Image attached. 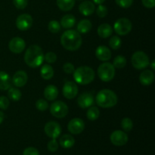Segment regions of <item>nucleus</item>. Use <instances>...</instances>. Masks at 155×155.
I'll return each mask as SVG.
<instances>
[{"mask_svg":"<svg viewBox=\"0 0 155 155\" xmlns=\"http://www.w3.org/2000/svg\"><path fill=\"white\" fill-rule=\"evenodd\" d=\"M61 43L68 51H77L83 43V39L77 30H68L63 33L61 37Z\"/></svg>","mask_w":155,"mask_h":155,"instance_id":"1","label":"nucleus"},{"mask_svg":"<svg viewBox=\"0 0 155 155\" xmlns=\"http://www.w3.org/2000/svg\"><path fill=\"white\" fill-rule=\"evenodd\" d=\"M25 63L33 68H39L44 61V54L42 49L36 45H30L24 54Z\"/></svg>","mask_w":155,"mask_h":155,"instance_id":"2","label":"nucleus"},{"mask_svg":"<svg viewBox=\"0 0 155 155\" xmlns=\"http://www.w3.org/2000/svg\"><path fill=\"white\" fill-rule=\"evenodd\" d=\"M118 98L115 92L110 89H104L99 91L95 97V102L102 108H110L115 106Z\"/></svg>","mask_w":155,"mask_h":155,"instance_id":"3","label":"nucleus"},{"mask_svg":"<svg viewBox=\"0 0 155 155\" xmlns=\"http://www.w3.org/2000/svg\"><path fill=\"white\" fill-rule=\"evenodd\" d=\"M74 78L78 84L87 85L92 83L95 79V72L89 67L82 66L74 71Z\"/></svg>","mask_w":155,"mask_h":155,"instance_id":"4","label":"nucleus"},{"mask_svg":"<svg viewBox=\"0 0 155 155\" xmlns=\"http://www.w3.org/2000/svg\"><path fill=\"white\" fill-rule=\"evenodd\" d=\"M98 74L102 81L110 82L114 77L115 68L111 63L104 62L98 67Z\"/></svg>","mask_w":155,"mask_h":155,"instance_id":"5","label":"nucleus"},{"mask_svg":"<svg viewBox=\"0 0 155 155\" xmlns=\"http://www.w3.org/2000/svg\"><path fill=\"white\" fill-rule=\"evenodd\" d=\"M131 62L136 69L143 70L149 65L150 60L148 56L144 51H138L132 56Z\"/></svg>","mask_w":155,"mask_h":155,"instance_id":"6","label":"nucleus"},{"mask_svg":"<svg viewBox=\"0 0 155 155\" xmlns=\"http://www.w3.org/2000/svg\"><path fill=\"white\" fill-rule=\"evenodd\" d=\"M132 28H133L132 22L130 20L125 18L118 19L114 25V29L115 32L117 33V34L120 35V36L127 35L130 33Z\"/></svg>","mask_w":155,"mask_h":155,"instance_id":"7","label":"nucleus"},{"mask_svg":"<svg viewBox=\"0 0 155 155\" xmlns=\"http://www.w3.org/2000/svg\"><path fill=\"white\" fill-rule=\"evenodd\" d=\"M68 107L61 101H54L50 106V113L56 118H64L68 114Z\"/></svg>","mask_w":155,"mask_h":155,"instance_id":"8","label":"nucleus"},{"mask_svg":"<svg viewBox=\"0 0 155 155\" xmlns=\"http://www.w3.org/2000/svg\"><path fill=\"white\" fill-rule=\"evenodd\" d=\"M44 131L49 138L56 139L61 133V127L58 123L55 121H50L45 125Z\"/></svg>","mask_w":155,"mask_h":155,"instance_id":"9","label":"nucleus"},{"mask_svg":"<svg viewBox=\"0 0 155 155\" xmlns=\"http://www.w3.org/2000/svg\"><path fill=\"white\" fill-rule=\"evenodd\" d=\"M33 18L28 14H22L19 15L16 20V27L21 31L29 30L33 25Z\"/></svg>","mask_w":155,"mask_h":155,"instance_id":"10","label":"nucleus"},{"mask_svg":"<svg viewBox=\"0 0 155 155\" xmlns=\"http://www.w3.org/2000/svg\"><path fill=\"white\" fill-rule=\"evenodd\" d=\"M110 142L116 146L125 145L128 142V136L127 133L121 130H116L113 132L110 136Z\"/></svg>","mask_w":155,"mask_h":155,"instance_id":"11","label":"nucleus"},{"mask_svg":"<svg viewBox=\"0 0 155 155\" xmlns=\"http://www.w3.org/2000/svg\"><path fill=\"white\" fill-rule=\"evenodd\" d=\"M68 129L72 134H80L85 129L84 121L80 118H74L68 123Z\"/></svg>","mask_w":155,"mask_h":155,"instance_id":"12","label":"nucleus"},{"mask_svg":"<svg viewBox=\"0 0 155 155\" xmlns=\"http://www.w3.org/2000/svg\"><path fill=\"white\" fill-rule=\"evenodd\" d=\"M78 94V86L74 82L68 81L63 86V95L68 99H73Z\"/></svg>","mask_w":155,"mask_h":155,"instance_id":"13","label":"nucleus"},{"mask_svg":"<svg viewBox=\"0 0 155 155\" xmlns=\"http://www.w3.org/2000/svg\"><path fill=\"white\" fill-rule=\"evenodd\" d=\"M26 47V43L22 38L15 37L8 43V48L12 52L15 54H20L24 50Z\"/></svg>","mask_w":155,"mask_h":155,"instance_id":"14","label":"nucleus"},{"mask_svg":"<svg viewBox=\"0 0 155 155\" xmlns=\"http://www.w3.org/2000/svg\"><path fill=\"white\" fill-rule=\"evenodd\" d=\"M93 95L90 92H84L81 94L77 98V104L81 108L86 109L89 108L94 104Z\"/></svg>","mask_w":155,"mask_h":155,"instance_id":"15","label":"nucleus"},{"mask_svg":"<svg viewBox=\"0 0 155 155\" xmlns=\"http://www.w3.org/2000/svg\"><path fill=\"white\" fill-rule=\"evenodd\" d=\"M28 80V76L27 74L24 71H18L14 74L12 79V83L15 85L16 87H22L25 86L26 83Z\"/></svg>","mask_w":155,"mask_h":155,"instance_id":"16","label":"nucleus"},{"mask_svg":"<svg viewBox=\"0 0 155 155\" xmlns=\"http://www.w3.org/2000/svg\"><path fill=\"white\" fill-rule=\"evenodd\" d=\"M95 56L102 61H107L111 58V51L105 45H99L95 50Z\"/></svg>","mask_w":155,"mask_h":155,"instance_id":"17","label":"nucleus"},{"mask_svg":"<svg viewBox=\"0 0 155 155\" xmlns=\"http://www.w3.org/2000/svg\"><path fill=\"white\" fill-rule=\"evenodd\" d=\"M95 4L90 1H84L79 6V11L84 16H89L95 12Z\"/></svg>","mask_w":155,"mask_h":155,"instance_id":"18","label":"nucleus"},{"mask_svg":"<svg viewBox=\"0 0 155 155\" xmlns=\"http://www.w3.org/2000/svg\"><path fill=\"white\" fill-rule=\"evenodd\" d=\"M154 80V74L153 71L145 70L141 73L139 76V81L144 86H149L152 84Z\"/></svg>","mask_w":155,"mask_h":155,"instance_id":"19","label":"nucleus"},{"mask_svg":"<svg viewBox=\"0 0 155 155\" xmlns=\"http://www.w3.org/2000/svg\"><path fill=\"white\" fill-rule=\"evenodd\" d=\"M58 95V89L54 85L46 86L44 90V96L48 101H54Z\"/></svg>","mask_w":155,"mask_h":155,"instance_id":"20","label":"nucleus"},{"mask_svg":"<svg viewBox=\"0 0 155 155\" xmlns=\"http://www.w3.org/2000/svg\"><path fill=\"white\" fill-rule=\"evenodd\" d=\"M12 79L5 71H0V90H7L11 87Z\"/></svg>","mask_w":155,"mask_h":155,"instance_id":"21","label":"nucleus"},{"mask_svg":"<svg viewBox=\"0 0 155 155\" xmlns=\"http://www.w3.org/2000/svg\"><path fill=\"white\" fill-rule=\"evenodd\" d=\"M98 34L100 37L103 38V39H106V38L109 37L112 35L113 33V28L111 26L108 24H102L98 27Z\"/></svg>","mask_w":155,"mask_h":155,"instance_id":"22","label":"nucleus"},{"mask_svg":"<svg viewBox=\"0 0 155 155\" xmlns=\"http://www.w3.org/2000/svg\"><path fill=\"white\" fill-rule=\"evenodd\" d=\"M92 23L87 19H83L78 23L77 27V31L79 33H87L92 30Z\"/></svg>","mask_w":155,"mask_h":155,"instance_id":"23","label":"nucleus"},{"mask_svg":"<svg viewBox=\"0 0 155 155\" xmlns=\"http://www.w3.org/2000/svg\"><path fill=\"white\" fill-rule=\"evenodd\" d=\"M76 18L73 15H66L61 20V26L65 29H71L75 25Z\"/></svg>","mask_w":155,"mask_h":155,"instance_id":"24","label":"nucleus"},{"mask_svg":"<svg viewBox=\"0 0 155 155\" xmlns=\"http://www.w3.org/2000/svg\"><path fill=\"white\" fill-rule=\"evenodd\" d=\"M59 144L64 148H71L75 144V139L71 135L65 134L61 136L59 140Z\"/></svg>","mask_w":155,"mask_h":155,"instance_id":"25","label":"nucleus"},{"mask_svg":"<svg viewBox=\"0 0 155 155\" xmlns=\"http://www.w3.org/2000/svg\"><path fill=\"white\" fill-rule=\"evenodd\" d=\"M40 75L44 80H51L54 76V70L49 64L42 65L40 70Z\"/></svg>","mask_w":155,"mask_h":155,"instance_id":"26","label":"nucleus"},{"mask_svg":"<svg viewBox=\"0 0 155 155\" xmlns=\"http://www.w3.org/2000/svg\"><path fill=\"white\" fill-rule=\"evenodd\" d=\"M75 0H57V5L63 12H68L74 8Z\"/></svg>","mask_w":155,"mask_h":155,"instance_id":"27","label":"nucleus"},{"mask_svg":"<svg viewBox=\"0 0 155 155\" xmlns=\"http://www.w3.org/2000/svg\"><path fill=\"white\" fill-rule=\"evenodd\" d=\"M8 96L12 101H18L21 98L22 93L19 89L16 88H9L8 91Z\"/></svg>","mask_w":155,"mask_h":155,"instance_id":"28","label":"nucleus"},{"mask_svg":"<svg viewBox=\"0 0 155 155\" xmlns=\"http://www.w3.org/2000/svg\"><path fill=\"white\" fill-rule=\"evenodd\" d=\"M99 109L97 107H95V106H91V107H89V110H87V114H86L87 118L91 121L96 120L99 117Z\"/></svg>","mask_w":155,"mask_h":155,"instance_id":"29","label":"nucleus"},{"mask_svg":"<svg viewBox=\"0 0 155 155\" xmlns=\"http://www.w3.org/2000/svg\"><path fill=\"white\" fill-rule=\"evenodd\" d=\"M126 64H127V59L124 56L118 55L114 59L113 65L114 68L120 69V68H124Z\"/></svg>","mask_w":155,"mask_h":155,"instance_id":"30","label":"nucleus"},{"mask_svg":"<svg viewBox=\"0 0 155 155\" xmlns=\"http://www.w3.org/2000/svg\"><path fill=\"white\" fill-rule=\"evenodd\" d=\"M109 45L113 49H119L121 46V39L118 36H113L109 41Z\"/></svg>","mask_w":155,"mask_h":155,"instance_id":"31","label":"nucleus"},{"mask_svg":"<svg viewBox=\"0 0 155 155\" xmlns=\"http://www.w3.org/2000/svg\"><path fill=\"white\" fill-rule=\"evenodd\" d=\"M121 127L125 132L131 131L133 127V123L129 117H125L121 121Z\"/></svg>","mask_w":155,"mask_h":155,"instance_id":"32","label":"nucleus"},{"mask_svg":"<svg viewBox=\"0 0 155 155\" xmlns=\"http://www.w3.org/2000/svg\"><path fill=\"white\" fill-rule=\"evenodd\" d=\"M48 28L51 33H58L61 30V24L58 21L53 20L48 23Z\"/></svg>","mask_w":155,"mask_h":155,"instance_id":"33","label":"nucleus"},{"mask_svg":"<svg viewBox=\"0 0 155 155\" xmlns=\"http://www.w3.org/2000/svg\"><path fill=\"white\" fill-rule=\"evenodd\" d=\"M36 107L40 111H45L48 108V104L45 99H40L37 100L36 102Z\"/></svg>","mask_w":155,"mask_h":155,"instance_id":"34","label":"nucleus"},{"mask_svg":"<svg viewBox=\"0 0 155 155\" xmlns=\"http://www.w3.org/2000/svg\"><path fill=\"white\" fill-rule=\"evenodd\" d=\"M44 60L48 64L54 63L57 60V55L55 54V53L52 52V51H48L45 55H44Z\"/></svg>","mask_w":155,"mask_h":155,"instance_id":"35","label":"nucleus"},{"mask_svg":"<svg viewBox=\"0 0 155 155\" xmlns=\"http://www.w3.org/2000/svg\"><path fill=\"white\" fill-rule=\"evenodd\" d=\"M47 148H48V151H51V152H55V151H57V150L58 149V143L56 141V139H51V140L48 142Z\"/></svg>","mask_w":155,"mask_h":155,"instance_id":"36","label":"nucleus"},{"mask_svg":"<svg viewBox=\"0 0 155 155\" xmlns=\"http://www.w3.org/2000/svg\"><path fill=\"white\" fill-rule=\"evenodd\" d=\"M96 14L99 18H104L107 15V8L103 5H99L96 9Z\"/></svg>","mask_w":155,"mask_h":155,"instance_id":"37","label":"nucleus"},{"mask_svg":"<svg viewBox=\"0 0 155 155\" xmlns=\"http://www.w3.org/2000/svg\"><path fill=\"white\" fill-rule=\"evenodd\" d=\"M115 2L120 7L124 8H130L133 3V0H115Z\"/></svg>","mask_w":155,"mask_h":155,"instance_id":"38","label":"nucleus"},{"mask_svg":"<svg viewBox=\"0 0 155 155\" xmlns=\"http://www.w3.org/2000/svg\"><path fill=\"white\" fill-rule=\"evenodd\" d=\"M15 7L18 9H24L27 6L28 0H13Z\"/></svg>","mask_w":155,"mask_h":155,"instance_id":"39","label":"nucleus"},{"mask_svg":"<svg viewBox=\"0 0 155 155\" xmlns=\"http://www.w3.org/2000/svg\"><path fill=\"white\" fill-rule=\"evenodd\" d=\"M10 104L9 99L5 96L0 97V108L2 110H6Z\"/></svg>","mask_w":155,"mask_h":155,"instance_id":"40","label":"nucleus"},{"mask_svg":"<svg viewBox=\"0 0 155 155\" xmlns=\"http://www.w3.org/2000/svg\"><path fill=\"white\" fill-rule=\"evenodd\" d=\"M23 155H39V152L36 148L33 147H29L24 150Z\"/></svg>","mask_w":155,"mask_h":155,"instance_id":"41","label":"nucleus"},{"mask_svg":"<svg viewBox=\"0 0 155 155\" xmlns=\"http://www.w3.org/2000/svg\"><path fill=\"white\" fill-rule=\"evenodd\" d=\"M63 70L66 74H73L75 71V68H74V64L71 63H66L64 64L63 66Z\"/></svg>","mask_w":155,"mask_h":155,"instance_id":"42","label":"nucleus"},{"mask_svg":"<svg viewBox=\"0 0 155 155\" xmlns=\"http://www.w3.org/2000/svg\"><path fill=\"white\" fill-rule=\"evenodd\" d=\"M142 2L148 8H153L155 6V0H142Z\"/></svg>","mask_w":155,"mask_h":155,"instance_id":"43","label":"nucleus"},{"mask_svg":"<svg viewBox=\"0 0 155 155\" xmlns=\"http://www.w3.org/2000/svg\"><path fill=\"white\" fill-rule=\"evenodd\" d=\"M4 117H5L4 114L2 113V111L0 110V124H1L3 122V120H4Z\"/></svg>","mask_w":155,"mask_h":155,"instance_id":"44","label":"nucleus"},{"mask_svg":"<svg viewBox=\"0 0 155 155\" xmlns=\"http://www.w3.org/2000/svg\"><path fill=\"white\" fill-rule=\"evenodd\" d=\"M93 2L95 3V4L101 5V4H102L103 2H105V0H93Z\"/></svg>","mask_w":155,"mask_h":155,"instance_id":"45","label":"nucleus"},{"mask_svg":"<svg viewBox=\"0 0 155 155\" xmlns=\"http://www.w3.org/2000/svg\"><path fill=\"white\" fill-rule=\"evenodd\" d=\"M149 65L151 66V70H152V71H154V69H155V61H154V60H153L152 61H151V63L149 64Z\"/></svg>","mask_w":155,"mask_h":155,"instance_id":"46","label":"nucleus"},{"mask_svg":"<svg viewBox=\"0 0 155 155\" xmlns=\"http://www.w3.org/2000/svg\"><path fill=\"white\" fill-rule=\"evenodd\" d=\"M78 1H83V0H78Z\"/></svg>","mask_w":155,"mask_h":155,"instance_id":"47","label":"nucleus"}]
</instances>
